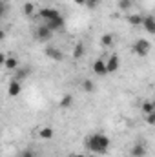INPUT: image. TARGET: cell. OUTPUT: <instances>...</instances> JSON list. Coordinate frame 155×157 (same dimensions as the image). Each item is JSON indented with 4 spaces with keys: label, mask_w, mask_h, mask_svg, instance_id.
Masks as SVG:
<instances>
[{
    "label": "cell",
    "mask_w": 155,
    "mask_h": 157,
    "mask_svg": "<svg viewBox=\"0 0 155 157\" xmlns=\"http://www.w3.org/2000/svg\"><path fill=\"white\" fill-rule=\"evenodd\" d=\"M153 97H155V90H153Z\"/></svg>",
    "instance_id": "obj_29"
},
{
    "label": "cell",
    "mask_w": 155,
    "mask_h": 157,
    "mask_svg": "<svg viewBox=\"0 0 155 157\" xmlns=\"http://www.w3.org/2000/svg\"><path fill=\"white\" fill-rule=\"evenodd\" d=\"M91 70H93V73H95L97 77H106V75H110V73H108V64H106L104 59H95Z\"/></svg>",
    "instance_id": "obj_4"
},
{
    "label": "cell",
    "mask_w": 155,
    "mask_h": 157,
    "mask_svg": "<svg viewBox=\"0 0 155 157\" xmlns=\"http://www.w3.org/2000/svg\"><path fill=\"white\" fill-rule=\"evenodd\" d=\"M84 144H86V148H88L89 152L100 155V154H106V152L110 150L112 141H110V137L104 135V133H91V135L86 137Z\"/></svg>",
    "instance_id": "obj_1"
},
{
    "label": "cell",
    "mask_w": 155,
    "mask_h": 157,
    "mask_svg": "<svg viewBox=\"0 0 155 157\" xmlns=\"http://www.w3.org/2000/svg\"><path fill=\"white\" fill-rule=\"evenodd\" d=\"M84 53H86L84 44H82V42H77V44H75V48H73V59H75V60L82 59V57H84Z\"/></svg>",
    "instance_id": "obj_15"
},
{
    "label": "cell",
    "mask_w": 155,
    "mask_h": 157,
    "mask_svg": "<svg viewBox=\"0 0 155 157\" xmlns=\"http://www.w3.org/2000/svg\"><path fill=\"white\" fill-rule=\"evenodd\" d=\"M39 137H40V139H44V141H49V139H53V137H55V132H53V128L44 126V128H40V130H39Z\"/></svg>",
    "instance_id": "obj_13"
},
{
    "label": "cell",
    "mask_w": 155,
    "mask_h": 157,
    "mask_svg": "<svg viewBox=\"0 0 155 157\" xmlns=\"http://www.w3.org/2000/svg\"><path fill=\"white\" fill-rule=\"evenodd\" d=\"M4 66H6V70H9V71H17V70L20 68V64H18V59H17V57H7V59H6V62H4Z\"/></svg>",
    "instance_id": "obj_12"
},
{
    "label": "cell",
    "mask_w": 155,
    "mask_h": 157,
    "mask_svg": "<svg viewBox=\"0 0 155 157\" xmlns=\"http://www.w3.org/2000/svg\"><path fill=\"white\" fill-rule=\"evenodd\" d=\"M99 2H100V0H86V6H88L89 9H95V7L99 6Z\"/></svg>",
    "instance_id": "obj_25"
},
{
    "label": "cell",
    "mask_w": 155,
    "mask_h": 157,
    "mask_svg": "<svg viewBox=\"0 0 155 157\" xmlns=\"http://www.w3.org/2000/svg\"><path fill=\"white\" fill-rule=\"evenodd\" d=\"M29 73H31V68H18V70L15 71V77H13V78H15V80H20V82H22L24 78L29 75Z\"/></svg>",
    "instance_id": "obj_14"
},
{
    "label": "cell",
    "mask_w": 155,
    "mask_h": 157,
    "mask_svg": "<svg viewBox=\"0 0 155 157\" xmlns=\"http://www.w3.org/2000/svg\"><path fill=\"white\" fill-rule=\"evenodd\" d=\"M146 117V122L150 124V126H155V112L153 113H148V115H144Z\"/></svg>",
    "instance_id": "obj_24"
},
{
    "label": "cell",
    "mask_w": 155,
    "mask_h": 157,
    "mask_svg": "<svg viewBox=\"0 0 155 157\" xmlns=\"http://www.w3.org/2000/svg\"><path fill=\"white\" fill-rule=\"evenodd\" d=\"M44 53H46V57H47V59H51V60H55V62H60V60H64V53H62L59 48L47 46V48L44 49Z\"/></svg>",
    "instance_id": "obj_5"
},
{
    "label": "cell",
    "mask_w": 155,
    "mask_h": 157,
    "mask_svg": "<svg viewBox=\"0 0 155 157\" xmlns=\"http://www.w3.org/2000/svg\"><path fill=\"white\" fill-rule=\"evenodd\" d=\"M106 64H108V73H115L117 70H119V66H120V59H119V55H112L108 60H106Z\"/></svg>",
    "instance_id": "obj_10"
},
{
    "label": "cell",
    "mask_w": 155,
    "mask_h": 157,
    "mask_svg": "<svg viewBox=\"0 0 155 157\" xmlns=\"http://www.w3.org/2000/svg\"><path fill=\"white\" fill-rule=\"evenodd\" d=\"M39 17L44 20V22H49V20H53V18H57V17H60V13L57 11V9H53V7H42L39 13Z\"/></svg>",
    "instance_id": "obj_6"
},
{
    "label": "cell",
    "mask_w": 155,
    "mask_h": 157,
    "mask_svg": "<svg viewBox=\"0 0 155 157\" xmlns=\"http://www.w3.org/2000/svg\"><path fill=\"white\" fill-rule=\"evenodd\" d=\"M146 154H148V148H146L144 143H137V144H133L130 148V155L131 157H146Z\"/></svg>",
    "instance_id": "obj_7"
},
{
    "label": "cell",
    "mask_w": 155,
    "mask_h": 157,
    "mask_svg": "<svg viewBox=\"0 0 155 157\" xmlns=\"http://www.w3.org/2000/svg\"><path fill=\"white\" fill-rule=\"evenodd\" d=\"M142 28L146 29V33H150V35H155V17H144V20H142Z\"/></svg>",
    "instance_id": "obj_11"
},
{
    "label": "cell",
    "mask_w": 155,
    "mask_h": 157,
    "mask_svg": "<svg viewBox=\"0 0 155 157\" xmlns=\"http://www.w3.org/2000/svg\"><path fill=\"white\" fill-rule=\"evenodd\" d=\"M82 90H84L86 93H93V91H95V82H93L91 78H84V80H82Z\"/></svg>",
    "instance_id": "obj_17"
},
{
    "label": "cell",
    "mask_w": 155,
    "mask_h": 157,
    "mask_svg": "<svg viewBox=\"0 0 155 157\" xmlns=\"http://www.w3.org/2000/svg\"><path fill=\"white\" fill-rule=\"evenodd\" d=\"M112 44H113V33H104L100 37V46L102 48H110Z\"/></svg>",
    "instance_id": "obj_18"
},
{
    "label": "cell",
    "mask_w": 155,
    "mask_h": 157,
    "mask_svg": "<svg viewBox=\"0 0 155 157\" xmlns=\"http://www.w3.org/2000/svg\"><path fill=\"white\" fill-rule=\"evenodd\" d=\"M20 157H37V155H35V152L31 148H26V150L20 152Z\"/></svg>",
    "instance_id": "obj_23"
},
{
    "label": "cell",
    "mask_w": 155,
    "mask_h": 157,
    "mask_svg": "<svg viewBox=\"0 0 155 157\" xmlns=\"http://www.w3.org/2000/svg\"><path fill=\"white\" fill-rule=\"evenodd\" d=\"M59 106L60 108H64V110H68V108H71L73 106V95H64L62 99H60V102H59Z\"/></svg>",
    "instance_id": "obj_16"
},
{
    "label": "cell",
    "mask_w": 155,
    "mask_h": 157,
    "mask_svg": "<svg viewBox=\"0 0 155 157\" xmlns=\"http://www.w3.org/2000/svg\"><path fill=\"white\" fill-rule=\"evenodd\" d=\"M117 6H119V9H122V11H128V9H131L133 0H117Z\"/></svg>",
    "instance_id": "obj_21"
},
{
    "label": "cell",
    "mask_w": 155,
    "mask_h": 157,
    "mask_svg": "<svg viewBox=\"0 0 155 157\" xmlns=\"http://www.w3.org/2000/svg\"><path fill=\"white\" fill-rule=\"evenodd\" d=\"M35 37H37L39 42H49L51 37H53V31H51L46 24H40L39 28L35 29Z\"/></svg>",
    "instance_id": "obj_3"
},
{
    "label": "cell",
    "mask_w": 155,
    "mask_h": 157,
    "mask_svg": "<svg viewBox=\"0 0 155 157\" xmlns=\"http://www.w3.org/2000/svg\"><path fill=\"white\" fill-rule=\"evenodd\" d=\"M20 91H22V84H20V80L11 78V82H9V86H7V93H9V97H18Z\"/></svg>",
    "instance_id": "obj_8"
},
{
    "label": "cell",
    "mask_w": 155,
    "mask_h": 157,
    "mask_svg": "<svg viewBox=\"0 0 155 157\" xmlns=\"http://www.w3.org/2000/svg\"><path fill=\"white\" fill-rule=\"evenodd\" d=\"M6 13H7V4L4 2V4H2V15H6Z\"/></svg>",
    "instance_id": "obj_26"
},
{
    "label": "cell",
    "mask_w": 155,
    "mask_h": 157,
    "mask_svg": "<svg viewBox=\"0 0 155 157\" xmlns=\"http://www.w3.org/2000/svg\"><path fill=\"white\" fill-rule=\"evenodd\" d=\"M70 157H86V155H84V154H71Z\"/></svg>",
    "instance_id": "obj_28"
},
{
    "label": "cell",
    "mask_w": 155,
    "mask_h": 157,
    "mask_svg": "<svg viewBox=\"0 0 155 157\" xmlns=\"http://www.w3.org/2000/svg\"><path fill=\"white\" fill-rule=\"evenodd\" d=\"M141 108H142V113H144V115L153 113V112H155V104H153V102H148V101H146V102H142V106H141Z\"/></svg>",
    "instance_id": "obj_22"
},
{
    "label": "cell",
    "mask_w": 155,
    "mask_h": 157,
    "mask_svg": "<svg viewBox=\"0 0 155 157\" xmlns=\"http://www.w3.org/2000/svg\"><path fill=\"white\" fill-rule=\"evenodd\" d=\"M131 49H133L135 55H139V57H146V55L150 53V49H152V44H150V40H146V39H137L135 42H133Z\"/></svg>",
    "instance_id": "obj_2"
},
{
    "label": "cell",
    "mask_w": 155,
    "mask_h": 157,
    "mask_svg": "<svg viewBox=\"0 0 155 157\" xmlns=\"http://www.w3.org/2000/svg\"><path fill=\"white\" fill-rule=\"evenodd\" d=\"M75 4H78V6H86V0H75Z\"/></svg>",
    "instance_id": "obj_27"
},
{
    "label": "cell",
    "mask_w": 155,
    "mask_h": 157,
    "mask_svg": "<svg viewBox=\"0 0 155 157\" xmlns=\"http://www.w3.org/2000/svg\"><path fill=\"white\" fill-rule=\"evenodd\" d=\"M51 31H60L62 28H64V17L60 15V17H57V18H53V20H49V22H44Z\"/></svg>",
    "instance_id": "obj_9"
},
{
    "label": "cell",
    "mask_w": 155,
    "mask_h": 157,
    "mask_svg": "<svg viewBox=\"0 0 155 157\" xmlns=\"http://www.w3.org/2000/svg\"><path fill=\"white\" fill-rule=\"evenodd\" d=\"M22 11H24V15H26V17H31V15L35 13V4H31V2H26V4L22 6Z\"/></svg>",
    "instance_id": "obj_20"
},
{
    "label": "cell",
    "mask_w": 155,
    "mask_h": 157,
    "mask_svg": "<svg viewBox=\"0 0 155 157\" xmlns=\"http://www.w3.org/2000/svg\"><path fill=\"white\" fill-rule=\"evenodd\" d=\"M153 104H155V101H153Z\"/></svg>",
    "instance_id": "obj_30"
},
{
    "label": "cell",
    "mask_w": 155,
    "mask_h": 157,
    "mask_svg": "<svg viewBox=\"0 0 155 157\" xmlns=\"http://www.w3.org/2000/svg\"><path fill=\"white\" fill-rule=\"evenodd\" d=\"M142 20H144V17H141V15H130L128 17L130 26H142Z\"/></svg>",
    "instance_id": "obj_19"
}]
</instances>
